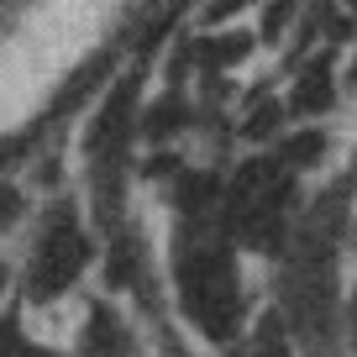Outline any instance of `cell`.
<instances>
[{
  "label": "cell",
  "mask_w": 357,
  "mask_h": 357,
  "mask_svg": "<svg viewBox=\"0 0 357 357\" xmlns=\"http://www.w3.org/2000/svg\"><path fill=\"white\" fill-rule=\"evenodd\" d=\"M178 294L205 336H226L236 326V273L215 247H190L178 257Z\"/></svg>",
  "instance_id": "1"
},
{
  "label": "cell",
  "mask_w": 357,
  "mask_h": 357,
  "mask_svg": "<svg viewBox=\"0 0 357 357\" xmlns=\"http://www.w3.org/2000/svg\"><path fill=\"white\" fill-rule=\"evenodd\" d=\"M84 257H89L84 236H79L74 226H68V215H63V221L43 236V247H37V263H32V300H53V294H63L68 284L79 279Z\"/></svg>",
  "instance_id": "2"
},
{
  "label": "cell",
  "mask_w": 357,
  "mask_h": 357,
  "mask_svg": "<svg viewBox=\"0 0 357 357\" xmlns=\"http://www.w3.org/2000/svg\"><path fill=\"white\" fill-rule=\"evenodd\" d=\"M132 105H137V79H121V84L111 89L105 111L95 116V126H89V153L95 158H111L116 147H121V137L132 132Z\"/></svg>",
  "instance_id": "3"
},
{
  "label": "cell",
  "mask_w": 357,
  "mask_h": 357,
  "mask_svg": "<svg viewBox=\"0 0 357 357\" xmlns=\"http://www.w3.org/2000/svg\"><path fill=\"white\" fill-rule=\"evenodd\" d=\"M326 105H331V68L310 63V68H305V79L294 84V111L315 116V111H326Z\"/></svg>",
  "instance_id": "4"
},
{
  "label": "cell",
  "mask_w": 357,
  "mask_h": 357,
  "mask_svg": "<svg viewBox=\"0 0 357 357\" xmlns=\"http://www.w3.org/2000/svg\"><path fill=\"white\" fill-rule=\"evenodd\" d=\"M89 352H95V357H121L126 352V336H121V326H116L111 310L89 315Z\"/></svg>",
  "instance_id": "5"
},
{
  "label": "cell",
  "mask_w": 357,
  "mask_h": 357,
  "mask_svg": "<svg viewBox=\"0 0 357 357\" xmlns=\"http://www.w3.org/2000/svg\"><path fill=\"white\" fill-rule=\"evenodd\" d=\"M247 47H252L247 37H221V43H205V47H200V58H205L211 68H231L236 58H247Z\"/></svg>",
  "instance_id": "6"
},
{
  "label": "cell",
  "mask_w": 357,
  "mask_h": 357,
  "mask_svg": "<svg viewBox=\"0 0 357 357\" xmlns=\"http://www.w3.org/2000/svg\"><path fill=\"white\" fill-rule=\"evenodd\" d=\"M321 153H326V137H321V132H305V137H294V142L284 147V158H289V163H315Z\"/></svg>",
  "instance_id": "7"
},
{
  "label": "cell",
  "mask_w": 357,
  "mask_h": 357,
  "mask_svg": "<svg viewBox=\"0 0 357 357\" xmlns=\"http://www.w3.org/2000/svg\"><path fill=\"white\" fill-rule=\"evenodd\" d=\"M211 200V178H200V174H190V178H178V205H184V211H200V205Z\"/></svg>",
  "instance_id": "8"
},
{
  "label": "cell",
  "mask_w": 357,
  "mask_h": 357,
  "mask_svg": "<svg viewBox=\"0 0 357 357\" xmlns=\"http://www.w3.org/2000/svg\"><path fill=\"white\" fill-rule=\"evenodd\" d=\"M252 357H289V347H284V331H279V321H263V331H257V347H252Z\"/></svg>",
  "instance_id": "9"
},
{
  "label": "cell",
  "mask_w": 357,
  "mask_h": 357,
  "mask_svg": "<svg viewBox=\"0 0 357 357\" xmlns=\"http://www.w3.org/2000/svg\"><path fill=\"white\" fill-rule=\"evenodd\" d=\"M0 357H47V352H32L16 331V321H0Z\"/></svg>",
  "instance_id": "10"
},
{
  "label": "cell",
  "mask_w": 357,
  "mask_h": 357,
  "mask_svg": "<svg viewBox=\"0 0 357 357\" xmlns=\"http://www.w3.org/2000/svg\"><path fill=\"white\" fill-rule=\"evenodd\" d=\"M289 11H294V0H273V6H268V16H263V26H268L263 37H273V32H279V26L289 22Z\"/></svg>",
  "instance_id": "11"
},
{
  "label": "cell",
  "mask_w": 357,
  "mask_h": 357,
  "mask_svg": "<svg viewBox=\"0 0 357 357\" xmlns=\"http://www.w3.org/2000/svg\"><path fill=\"white\" fill-rule=\"evenodd\" d=\"M273 126H279V111H273V105H263V111H257L252 121H247V137H268Z\"/></svg>",
  "instance_id": "12"
},
{
  "label": "cell",
  "mask_w": 357,
  "mask_h": 357,
  "mask_svg": "<svg viewBox=\"0 0 357 357\" xmlns=\"http://www.w3.org/2000/svg\"><path fill=\"white\" fill-rule=\"evenodd\" d=\"M247 0H211V22H221V16H236Z\"/></svg>",
  "instance_id": "13"
},
{
  "label": "cell",
  "mask_w": 357,
  "mask_h": 357,
  "mask_svg": "<svg viewBox=\"0 0 357 357\" xmlns=\"http://www.w3.org/2000/svg\"><path fill=\"white\" fill-rule=\"evenodd\" d=\"M352 342H357V300H352Z\"/></svg>",
  "instance_id": "14"
},
{
  "label": "cell",
  "mask_w": 357,
  "mask_h": 357,
  "mask_svg": "<svg viewBox=\"0 0 357 357\" xmlns=\"http://www.w3.org/2000/svg\"><path fill=\"white\" fill-rule=\"evenodd\" d=\"M347 6H352V11H357V0H347Z\"/></svg>",
  "instance_id": "15"
},
{
  "label": "cell",
  "mask_w": 357,
  "mask_h": 357,
  "mask_svg": "<svg viewBox=\"0 0 357 357\" xmlns=\"http://www.w3.org/2000/svg\"><path fill=\"white\" fill-rule=\"evenodd\" d=\"M0 279H6V273H0Z\"/></svg>",
  "instance_id": "16"
}]
</instances>
